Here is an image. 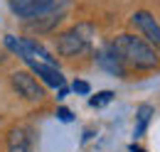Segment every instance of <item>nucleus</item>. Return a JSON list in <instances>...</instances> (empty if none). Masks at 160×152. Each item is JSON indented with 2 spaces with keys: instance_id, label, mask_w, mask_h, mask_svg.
Listing matches in <instances>:
<instances>
[{
  "instance_id": "1",
  "label": "nucleus",
  "mask_w": 160,
  "mask_h": 152,
  "mask_svg": "<svg viewBox=\"0 0 160 152\" xmlns=\"http://www.w3.org/2000/svg\"><path fill=\"white\" fill-rule=\"evenodd\" d=\"M116 52L121 54L123 64H131L136 69H155L158 66V54H155V47L150 42H145L143 37H136V35H118L116 42H113Z\"/></svg>"
},
{
  "instance_id": "2",
  "label": "nucleus",
  "mask_w": 160,
  "mask_h": 152,
  "mask_svg": "<svg viewBox=\"0 0 160 152\" xmlns=\"http://www.w3.org/2000/svg\"><path fill=\"white\" fill-rule=\"evenodd\" d=\"M94 37V27L91 25H77L67 32H62L57 37V52L62 57H79L84 52H89Z\"/></svg>"
},
{
  "instance_id": "3",
  "label": "nucleus",
  "mask_w": 160,
  "mask_h": 152,
  "mask_svg": "<svg viewBox=\"0 0 160 152\" xmlns=\"http://www.w3.org/2000/svg\"><path fill=\"white\" fill-rule=\"evenodd\" d=\"M10 83H12V91L20 98L30 101V103H40L44 98V88L37 83V78L32 74H27V71H12L10 74Z\"/></svg>"
},
{
  "instance_id": "4",
  "label": "nucleus",
  "mask_w": 160,
  "mask_h": 152,
  "mask_svg": "<svg viewBox=\"0 0 160 152\" xmlns=\"http://www.w3.org/2000/svg\"><path fill=\"white\" fill-rule=\"evenodd\" d=\"M8 5L12 10V15H18L20 20L27 22V20H35L44 12H49L57 5V0H8Z\"/></svg>"
},
{
  "instance_id": "5",
  "label": "nucleus",
  "mask_w": 160,
  "mask_h": 152,
  "mask_svg": "<svg viewBox=\"0 0 160 152\" xmlns=\"http://www.w3.org/2000/svg\"><path fill=\"white\" fill-rule=\"evenodd\" d=\"M131 25L143 35L145 42H150V44L160 47V25H158V20L153 17L150 12H145V10L133 12V15H131Z\"/></svg>"
},
{
  "instance_id": "6",
  "label": "nucleus",
  "mask_w": 160,
  "mask_h": 152,
  "mask_svg": "<svg viewBox=\"0 0 160 152\" xmlns=\"http://www.w3.org/2000/svg\"><path fill=\"white\" fill-rule=\"evenodd\" d=\"M96 61H99L101 69H103V71H108L111 76H118V78L126 76V64H123L121 54L116 52L113 42H111V44H103V49L96 54Z\"/></svg>"
},
{
  "instance_id": "7",
  "label": "nucleus",
  "mask_w": 160,
  "mask_h": 152,
  "mask_svg": "<svg viewBox=\"0 0 160 152\" xmlns=\"http://www.w3.org/2000/svg\"><path fill=\"white\" fill-rule=\"evenodd\" d=\"M27 64H30V69L40 76L47 86H52V88H62V86H64V76H62V71L57 69V66L42 64V61H27Z\"/></svg>"
},
{
  "instance_id": "8",
  "label": "nucleus",
  "mask_w": 160,
  "mask_h": 152,
  "mask_svg": "<svg viewBox=\"0 0 160 152\" xmlns=\"http://www.w3.org/2000/svg\"><path fill=\"white\" fill-rule=\"evenodd\" d=\"M8 152H32V137L25 128H12L8 135Z\"/></svg>"
},
{
  "instance_id": "9",
  "label": "nucleus",
  "mask_w": 160,
  "mask_h": 152,
  "mask_svg": "<svg viewBox=\"0 0 160 152\" xmlns=\"http://www.w3.org/2000/svg\"><path fill=\"white\" fill-rule=\"evenodd\" d=\"M59 20H62V15L44 12V15H40V17H35V20H27V27H30V30H37V32H49Z\"/></svg>"
},
{
  "instance_id": "10",
  "label": "nucleus",
  "mask_w": 160,
  "mask_h": 152,
  "mask_svg": "<svg viewBox=\"0 0 160 152\" xmlns=\"http://www.w3.org/2000/svg\"><path fill=\"white\" fill-rule=\"evenodd\" d=\"M150 115H153V108L148 106V103H143V106H138V113H136V128H133V135L136 137H140V135L145 133V128H148V123H150Z\"/></svg>"
},
{
  "instance_id": "11",
  "label": "nucleus",
  "mask_w": 160,
  "mask_h": 152,
  "mask_svg": "<svg viewBox=\"0 0 160 152\" xmlns=\"http://www.w3.org/2000/svg\"><path fill=\"white\" fill-rule=\"evenodd\" d=\"M111 101H113V91H99L96 96L89 98V106H91V108H101V106H106V103H111Z\"/></svg>"
},
{
  "instance_id": "12",
  "label": "nucleus",
  "mask_w": 160,
  "mask_h": 152,
  "mask_svg": "<svg viewBox=\"0 0 160 152\" xmlns=\"http://www.w3.org/2000/svg\"><path fill=\"white\" fill-rule=\"evenodd\" d=\"M57 118H59L62 123H72V118H74V115H72L69 108H57Z\"/></svg>"
},
{
  "instance_id": "13",
  "label": "nucleus",
  "mask_w": 160,
  "mask_h": 152,
  "mask_svg": "<svg viewBox=\"0 0 160 152\" xmlns=\"http://www.w3.org/2000/svg\"><path fill=\"white\" fill-rule=\"evenodd\" d=\"M74 91L77 93H89V83L86 81H74Z\"/></svg>"
},
{
  "instance_id": "14",
  "label": "nucleus",
  "mask_w": 160,
  "mask_h": 152,
  "mask_svg": "<svg viewBox=\"0 0 160 152\" xmlns=\"http://www.w3.org/2000/svg\"><path fill=\"white\" fill-rule=\"evenodd\" d=\"M128 150H131V152H145V150H140V147H136V145H131Z\"/></svg>"
},
{
  "instance_id": "15",
  "label": "nucleus",
  "mask_w": 160,
  "mask_h": 152,
  "mask_svg": "<svg viewBox=\"0 0 160 152\" xmlns=\"http://www.w3.org/2000/svg\"><path fill=\"white\" fill-rule=\"evenodd\" d=\"M0 61H5V54H2V49H0Z\"/></svg>"
}]
</instances>
